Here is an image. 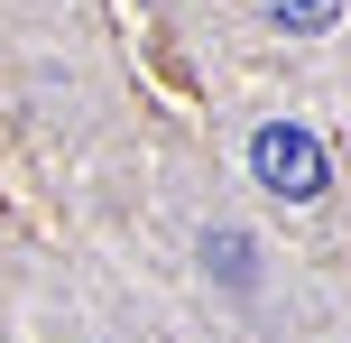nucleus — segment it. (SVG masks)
I'll list each match as a JSON object with an SVG mask.
<instances>
[{"mask_svg": "<svg viewBox=\"0 0 351 343\" xmlns=\"http://www.w3.org/2000/svg\"><path fill=\"white\" fill-rule=\"evenodd\" d=\"M250 177L268 195H287V204H315L324 195V140L305 121H259L250 130Z\"/></svg>", "mask_w": 351, "mask_h": 343, "instance_id": "f257e3e1", "label": "nucleus"}, {"mask_svg": "<svg viewBox=\"0 0 351 343\" xmlns=\"http://www.w3.org/2000/svg\"><path fill=\"white\" fill-rule=\"evenodd\" d=\"M204 260L231 278V288H250V278H259V269H250V260H259V251H250V232H204Z\"/></svg>", "mask_w": 351, "mask_h": 343, "instance_id": "f03ea898", "label": "nucleus"}, {"mask_svg": "<svg viewBox=\"0 0 351 343\" xmlns=\"http://www.w3.org/2000/svg\"><path fill=\"white\" fill-rule=\"evenodd\" d=\"M268 10H278V19H287L296 37H324V28L342 19V0H268Z\"/></svg>", "mask_w": 351, "mask_h": 343, "instance_id": "7ed1b4c3", "label": "nucleus"}]
</instances>
